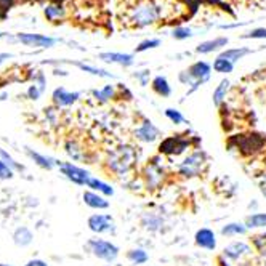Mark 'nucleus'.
<instances>
[{
	"mask_svg": "<svg viewBox=\"0 0 266 266\" xmlns=\"http://www.w3.org/2000/svg\"><path fill=\"white\" fill-rule=\"evenodd\" d=\"M135 79L143 85V87H146V85L149 83V79H151V72L149 71H140L135 74Z\"/></svg>",
	"mask_w": 266,
	"mask_h": 266,
	"instance_id": "41",
	"label": "nucleus"
},
{
	"mask_svg": "<svg viewBox=\"0 0 266 266\" xmlns=\"http://www.w3.org/2000/svg\"><path fill=\"white\" fill-rule=\"evenodd\" d=\"M159 45H160L159 39H148V40H143L137 47V52L141 53V52H146V50H151V49H156V47H159Z\"/></svg>",
	"mask_w": 266,
	"mask_h": 266,
	"instance_id": "36",
	"label": "nucleus"
},
{
	"mask_svg": "<svg viewBox=\"0 0 266 266\" xmlns=\"http://www.w3.org/2000/svg\"><path fill=\"white\" fill-rule=\"evenodd\" d=\"M58 167H60L61 175H64L66 180H69L71 183L77 185V186H87L88 180L92 178L88 170H85L72 162H58Z\"/></svg>",
	"mask_w": 266,
	"mask_h": 266,
	"instance_id": "11",
	"label": "nucleus"
},
{
	"mask_svg": "<svg viewBox=\"0 0 266 266\" xmlns=\"http://www.w3.org/2000/svg\"><path fill=\"white\" fill-rule=\"evenodd\" d=\"M24 266H49V264H47V261H43V260L35 258V260H29Z\"/></svg>",
	"mask_w": 266,
	"mask_h": 266,
	"instance_id": "42",
	"label": "nucleus"
},
{
	"mask_svg": "<svg viewBox=\"0 0 266 266\" xmlns=\"http://www.w3.org/2000/svg\"><path fill=\"white\" fill-rule=\"evenodd\" d=\"M140 225L143 228L145 231L148 233H162L165 230V216L159 212H154V210H148L145 212L143 215L140 216Z\"/></svg>",
	"mask_w": 266,
	"mask_h": 266,
	"instance_id": "13",
	"label": "nucleus"
},
{
	"mask_svg": "<svg viewBox=\"0 0 266 266\" xmlns=\"http://www.w3.org/2000/svg\"><path fill=\"white\" fill-rule=\"evenodd\" d=\"M32 241H34V234H32V231L29 230V228H26V226L18 228V230L13 233V242L18 247H26V245H29Z\"/></svg>",
	"mask_w": 266,
	"mask_h": 266,
	"instance_id": "27",
	"label": "nucleus"
},
{
	"mask_svg": "<svg viewBox=\"0 0 266 266\" xmlns=\"http://www.w3.org/2000/svg\"><path fill=\"white\" fill-rule=\"evenodd\" d=\"M228 45V39L226 37H218V39L213 40H205L202 43H199L196 47V53H201V55H207V53H213L218 49H223V47Z\"/></svg>",
	"mask_w": 266,
	"mask_h": 266,
	"instance_id": "23",
	"label": "nucleus"
},
{
	"mask_svg": "<svg viewBox=\"0 0 266 266\" xmlns=\"http://www.w3.org/2000/svg\"><path fill=\"white\" fill-rule=\"evenodd\" d=\"M186 71H188V74L191 75V79H193V85L188 90V95H191L199 87H201V85H204L208 79H210L212 66L208 63H205V61H196V63H193L191 66H189Z\"/></svg>",
	"mask_w": 266,
	"mask_h": 266,
	"instance_id": "12",
	"label": "nucleus"
},
{
	"mask_svg": "<svg viewBox=\"0 0 266 266\" xmlns=\"http://www.w3.org/2000/svg\"><path fill=\"white\" fill-rule=\"evenodd\" d=\"M18 40L27 47H40V49H50L56 42L52 37L42 34H18Z\"/></svg>",
	"mask_w": 266,
	"mask_h": 266,
	"instance_id": "16",
	"label": "nucleus"
},
{
	"mask_svg": "<svg viewBox=\"0 0 266 266\" xmlns=\"http://www.w3.org/2000/svg\"><path fill=\"white\" fill-rule=\"evenodd\" d=\"M87 188L92 189V191H95V193H98V194L104 196V197H112L114 193H116V191H114V188H112L109 183L103 182V180H100V178H97V176H92V178L88 180Z\"/></svg>",
	"mask_w": 266,
	"mask_h": 266,
	"instance_id": "22",
	"label": "nucleus"
},
{
	"mask_svg": "<svg viewBox=\"0 0 266 266\" xmlns=\"http://www.w3.org/2000/svg\"><path fill=\"white\" fill-rule=\"evenodd\" d=\"M233 141H234V148L237 149V153L244 157L256 156L266 148V137L256 131L236 135Z\"/></svg>",
	"mask_w": 266,
	"mask_h": 266,
	"instance_id": "6",
	"label": "nucleus"
},
{
	"mask_svg": "<svg viewBox=\"0 0 266 266\" xmlns=\"http://www.w3.org/2000/svg\"><path fill=\"white\" fill-rule=\"evenodd\" d=\"M249 233V228L245 226L244 221H230L221 226L220 234L223 237H239V236H245Z\"/></svg>",
	"mask_w": 266,
	"mask_h": 266,
	"instance_id": "19",
	"label": "nucleus"
},
{
	"mask_svg": "<svg viewBox=\"0 0 266 266\" xmlns=\"http://www.w3.org/2000/svg\"><path fill=\"white\" fill-rule=\"evenodd\" d=\"M231 90V82L228 80V79H223L220 80V83L216 85V88L213 90V95H212V101L216 108H221L225 101H226V97H228V93H230Z\"/></svg>",
	"mask_w": 266,
	"mask_h": 266,
	"instance_id": "20",
	"label": "nucleus"
},
{
	"mask_svg": "<svg viewBox=\"0 0 266 266\" xmlns=\"http://www.w3.org/2000/svg\"><path fill=\"white\" fill-rule=\"evenodd\" d=\"M66 153H68L74 160L83 159V149H80L77 143H74V141H68V143H66Z\"/></svg>",
	"mask_w": 266,
	"mask_h": 266,
	"instance_id": "35",
	"label": "nucleus"
},
{
	"mask_svg": "<svg viewBox=\"0 0 266 266\" xmlns=\"http://www.w3.org/2000/svg\"><path fill=\"white\" fill-rule=\"evenodd\" d=\"M8 58H12V55L10 53H0V64H2L5 60H8Z\"/></svg>",
	"mask_w": 266,
	"mask_h": 266,
	"instance_id": "45",
	"label": "nucleus"
},
{
	"mask_svg": "<svg viewBox=\"0 0 266 266\" xmlns=\"http://www.w3.org/2000/svg\"><path fill=\"white\" fill-rule=\"evenodd\" d=\"M207 165H208L207 153L201 148H196L176 164V175L183 180H193L201 176L207 170Z\"/></svg>",
	"mask_w": 266,
	"mask_h": 266,
	"instance_id": "4",
	"label": "nucleus"
},
{
	"mask_svg": "<svg viewBox=\"0 0 266 266\" xmlns=\"http://www.w3.org/2000/svg\"><path fill=\"white\" fill-rule=\"evenodd\" d=\"M218 266H231V261H228L225 256H218Z\"/></svg>",
	"mask_w": 266,
	"mask_h": 266,
	"instance_id": "43",
	"label": "nucleus"
},
{
	"mask_svg": "<svg viewBox=\"0 0 266 266\" xmlns=\"http://www.w3.org/2000/svg\"><path fill=\"white\" fill-rule=\"evenodd\" d=\"M249 53H250L249 49H230V50L221 52L218 56H221V58H225V60H230L231 63H236V61H239L241 58H244V56L249 55Z\"/></svg>",
	"mask_w": 266,
	"mask_h": 266,
	"instance_id": "29",
	"label": "nucleus"
},
{
	"mask_svg": "<svg viewBox=\"0 0 266 266\" xmlns=\"http://www.w3.org/2000/svg\"><path fill=\"white\" fill-rule=\"evenodd\" d=\"M87 226L88 230L93 234H116L117 231V225L116 220H114V216L111 213H93L88 216L87 220Z\"/></svg>",
	"mask_w": 266,
	"mask_h": 266,
	"instance_id": "9",
	"label": "nucleus"
},
{
	"mask_svg": "<svg viewBox=\"0 0 266 266\" xmlns=\"http://www.w3.org/2000/svg\"><path fill=\"white\" fill-rule=\"evenodd\" d=\"M45 90V79H43V75L39 74L37 75V82H34V85H31L29 90H27V95H29V98L31 100H39L40 98V95L43 93Z\"/></svg>",
	"mask_w": 266,
	"mask_h": 266,
	"instance_id": "30",
	"label": "nucleus"
},
{
	"mask_svg": "<svg viewBox=\"0 0 266 266\" xmlns=\"http://www.w3.org/2000/svg\"><path fill=\"white\" fill-rule=\"evenodd\" d=\"M27 156H29L40 168H45V170H52V168H55V165H58V162H56L55 159L47 157L40 153H35V151H32V149H27Z\"/></svg>",
	"mask_w": 266,
	"mask_h": 266,
	"instance_id": "28",
	"label": "nucleus"
},
{
	"mask_svg": "<svg viewBox=\"0 0 266 266\" xmlns=\"http://www.w3.org/2000/svg\"><path fill=\"white\" fill-rule=\"evenodd\" d=\"M13 178V168L8 167L2 159H0V180H10Z\"/></svg>",
	"mask_w": 266,
	"mask_h": 266,
	"instance_id": "39",
	"label": "nucleus"
},
{
	"mask_svg": "<svg viewBox=\"0 0 266 266\" xmlns=\"http://www.w3.org/2000/svg\"><path fill=\"white\" fill-rule=\"evenodd\" d=\"M52 98H53V103L58 108H66V106H71V104L77 101L80 98V93L79 92H68L66 88L60 87L53 92Z\"/></svg>",
	"mask_w": 266,
	"mask_h": 266,
	"instance_id": "17",
	"label": "nucleus"
},
{
	"mask_svg": "<svg viewBox=\"0 0 266 266\" xmlns=\"http://www.w3.org/2000/svg\"><path fill=\"white\" fill-rule=\"evenodd\" d=\"M245 39H266V29L264 27H258V29L250 31L247 35H244Z\"/></svg>",
	"mask_w": 266,
	"mask_h": 266,
	"instance_id": "40",
	"label": "nucleus"
},
{
	"mask_svg": "<svg viewBox=\"0 0 266 266\" xmlns=\"http://www.w3.org/2000/svg\"><path fill=\"white\" fill-rule=\"evenodd\" d=\"M0 266H10V264H5V263H0Z\"/></svg>",
	"mask_w": 266,
	"mask_h": 266,
	"instance_id": "47",
	"label": "nucleus"
},
{
	"mask_svg": "<svg viewBox=\"0 0 266 266\" xmlns=\"http://www.w3.org/2000/svg\"><path fill=\"white\" fill-rule=\"evenodd\" d=\"M234 69V63L230 60H225L221 56H216V60L213 61V71L218 74H230Z\"/></svg>",
	"mask_w": 266,
	"mask_h": 266,
	"instance_id": "32",
	"label": "nucleus"
},
{
	"mask_svg": "<svg viewBox=\"0 0 266 266\" xmlns=\"http://www.w3.org/2000/svg\"><path fill=\"white\" fill-rule=\"evenodd\" d=\"M164 116L170 123H173V125H183V123H186V119L182 114V111H178L176 108H167L164 111Z\"/></svg>",
	"mask_w": 266,
	"mask_h": 266,
	"instance_id": "31",
	"label": "nucleus"
},
{
	"mask_svg": "<svg viewBox=\"0 0 266 266\" xmlns=\"http://www.w3.org/2000/svg\"><path fill=\"white\" fill-rule=\"evenodd\" d=\"M104 164H106L108 172L116 178H128L137 170L138 149L133 145L120 143L109 151Z\"/></svg>",
	"mask_w": 266,
	"mask_h": 266,
	"instance_id": "1",
	"label": "nucleus"
},
{
	"mask_svg": "<svg viewBox=\"0 0 266 266\" xmlns=\"http://www.w3.org/2000/svg\"><path fill=\"white\" fill-rule=\"evenodd\" d=\"M100 60L109 64H119V66H123V68H128V66L133 64V55L108 52V53H100Z\"/></svg>",
	"mask_w": 266,
	"mask_h": 266,
	"instance_id": "18",
	"label": "nucleus"
},
{
	"mask_svg": "<svg viewBox=\"0 0 266 266\" xmlns=\"http://www.w3.org/2000/svg\"><path fill=\"white\" fill-rule=\"evenodd\" d=\"M245 226L250 230H266V212H253L247 215L245 218Z\"/></svg>",
	"mask_w": 266,
	"mask_h": 266,
	"instance_id": "26",
	"label": "nucleus"
},
{
	"mask_svg": "<svg viewBox=\"0 0 266 266\" xmlns=\"http://www.w3.org/2000/svg\"><path fill=\"white\" fill-rule=\"evenodd\" d=\"M45 16H47V20H58V18H63L64 16V10H63V7L61 5H49L45 8Z\"/></svg>",
	"mask_w": 266,
	"mask_h": 266,
	"instance_id": "34",
	"label": "nucleus"
},
{
	"mask_svg": "<svg viewBox=\"0 0 266 266\" xmlns=\"http://www.w3.org/2000/svg\"><path fill=\"white\" fill-rule=\"evenodd\" d=\"M0 157H2V160H4V162H5L8 167H12V168H18V170H23V165L16 164V160H15V159H13L10 154H7L2 148H0Z\"/></svg>",
	"mask_w": 266,
	"mask_h": 266,
	"instance_id": "37",
	"label": "nucleus"
},
{
	"mask_svg": "<svg viewBox=\"0 0 266 266\" xmlns=\"http://www.w3.org/2000/svg\"><path fill=\"white\" fill-rule=\"evenodd\" d=\"M256 208H258V202L252 201V202L249 204V210H252V213H253V212H256Z\"/></svg>",
	"mask_w": 266,
	"mask_h": 266,
	"instance_id": "44",
	"label": "nucleus"
},
{
	"mask_svg": "<svg viewBox=\"0 0 266 266\" xmlns=\"http://www.w3.org/2000/svg\"><path fill=\"white\" fill-rule=\"evenodd\" d=\"M125 256L133 266H141L149 261V253L146 249H143V247H133V249L127 252Z\"/></svg>",
	"mask_w": 266,
	"mask_h": 266,
	"instance_id": "24",
	"label": "nucleus"
},
{
	"mask_svg": "<svg viewBox=\"0 0 266 266\" xmlns=\"http://www.w3.org/2000/svg\"><path fill=\"white\" fill-rule=\"evenodd\" d=\"M87 249L88 252L104 263H114L120 255V249L114 244L112 241L103 239V237H92V239L87 242Z\"/></svg>",
	"mask_w": 266,
	"mask_h": 266,
	"instance_id": "7",
	"label": "nucleus"
},
{
	"mask_svg": "<svg viewBox=\"0 0 266 266\" xmlns=\"http://www.w3.org/2000/svg\"><path fill=\"white\" fill-rule=\"evenodd\" d=\"M4 18H5V13H4L2 10H0V20H4Z\"/></svg>",
	"mask_w": 266,
	"mask_h": 266,
	"instance_id": "46",
	"label": "nucleus"
},
{
	"mask_svg": "<svg viewBox=\"0 0 266 266\" xmlns=\"http://www.w3.org/2000/svg\"><path fill=\"white\" fill-rule=\"evenodd\" d=\"M172 35L178 40H185V39H188V37H191L193 34H191V29H189V27H175Z\"/></svg>",
	"mask_w": 266,
	"mask_h": 266,
	"instance_id": "38",
	"label": "nucleus"
},
{
	"mask_svg": "<svg viewBox=\"0 0 266 266\" xmlns=\"http://www.w3.org/2000/svg\"><path fill=\"white\" fill-rule=\"evenodd\" d=\"M253 253V245L247 241H233L223 247V256L231 263H239Z\"/></svg>",
	"mask_w": 266,
	"mask_h": 266,
	"instance_id": "10",
	"label": "nucleus"
},
{
	"mask_svg": "<svg viewBox=\"0 0 266 266\" xmlns=\"http://www.w3.org/2000/svg\"><path fill=\"white\" fill-rule=\"evenodd\" d=\"M196 148L201 146H197L194 137H186L185 133H175V135H168L159 141L157 154L167 159H176V157L183 159Z\"/></svg>",
	"mask_w": 266,
	"mask_h": 266,
	"instance_id": "2",
	"label": "nucleus"
},
{
	"mask_svg": "<svg viewBox=\"0 0 266 266\" xmlns=\"http://www.w3.org/2000/svg\"><path fill=\"white\" fill-rule=\"evenodd\" d=\"M77 66L82 69V71H85V72H88V74H92V75H98V77H106V79H112L114 75L111 74V72H108V71H104V69H100V68H95V66H88V64H82V63H77Z\"/></svg>",
	"mask_w": 266,
	"mask_h": 266,
	"instance_id": "33",
	"label": "nucleus"
},
{
	"mask_svg": "<svg viewBox=\"0 0 266 266\" xmlns=\"http://www.w3.org/2000/svg\"><path fill=\"white\" fill-rule=\"evenodd\" d=\"M168 178V170L165 165V157L156 154L151 157L141 170V180L148 191H157L160 189Z\"/></svg>",
	"mask_w": 266,
	"mask_h": 266,
	"instance_id": "3",
	"label": "nucleus"
},
{
	"mask_svg": "<svg viewBox=\"0 0 266 266\" xmlns=\"http://www.w3.org/2000/svg\"><path fill=\"white\" fill-rule=\"evenodd\" d=\"M162 16V7L153 0H145L130 10V23L137 27L154 24Z\"/></svg>",
	"mask_w": 266,
	"mask_h": 266,
	"instance_id": "5",
	"label": "nucleus"
},
{
	"mask_svg": "<svg viewBox=\"0 0 266 266\" xmlns=\"http://www.w3.org/2000/svg\"><path fill=\"white\" fill-rule=\"evenodd\" d=\"M151 88H153V92L160 98H167L172 95V87H170L167 77H164V75H156V77L151 80Z\"/></svg>",
	"mask_w": 266,
	"mask_h": 266,
	"instance_id": "21",
	"label": "nucleus"
},
{
	"mask_svg": "<svg viewBox=\"0 0 266 266\" xmlns=\"http://www.w3.org/2000/svg\"><path fill=\"white\" fill-rule=\"evenodd\" d=\"M82 201H83V204L87 205V207L93 208V210H98V212L100 210H108L109 205H111V202L108 201V197H104V196H101L98 193H95V191H92V189L83 191Z\"/></svg>",
	"mask_w": 266,
	"mask_h": 266,
	"instance_id": "15",
	"label": "nucleus"
},
{
	"mask_svg": "<svg viewBox=\"0 0 266 266\" xmlns=\"http://www.w3.org/2000/svg\"><path fill=\"white\" fill-rule=\"evenodd\" d=\"M92 93H93V98L101 104L109 103L111 100H114L117 97V90H116L114 85H104L103 88H97V90H93Z\"/></svg>",
	"mask_w": 266,
	"mask_h": 266,
	"instance_id": "25",
	"label": "nucleus"
},
{
	"mask_svg": "<svg viewBox=\"0 0 266 266\" xmlns=\"http://www.w3.org/2000/svg\"><path fill=\"white\" fill-rule=\"evenodd\" d=\"M194 242L199 249L207 252H215L218 245L216 233L210 230V228H201V230H197L194 234Z\"/></svg>",
	"mask_w": 266,
	"mask_h": 266,
	"instance_id": "14",
	"label": "nucleus"
},
{
	"mask_svg": "<svg viewBox=\"0 0 266 266\" xmlns=\"http://www.w3.org/2000/svg\"><path fill=\"white\" fill-rule=\"evenodd\" d=\"M160 135H162V133H160V128L156 125L153 120L146 119V117L141 119L137 123L135 130H133V138H135L137 141H140V143H143V145L157 143V141L162 138Z\"/></svg>",
	"mask_w": 266,
	"mask_h": 266,
	"instance_id": "8",
	"label": "nucleus"
}]
</instances>
